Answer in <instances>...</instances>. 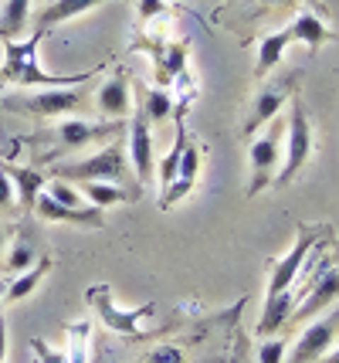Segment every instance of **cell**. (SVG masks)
Returning a JSON list of instances; mask_svg holds the SVG:
<instances>
[{
	"mask_svg": "<svg viewBox=\"0 0 339 363\" xmlns=\"http://www.w3.org/2000/svg\"><path fill=\"white\" fill-rule=\"evenodd\" d=\"M48 38V31L34 28L31 38L14 41L4 38V65H0V85H17V89H68V85H85L88 79H96L102 68L81 72V75H51L38 62V48Z\"/></svg>",
	"mask_w": 339,
	"mask_h": 363,
	"instance_id": "1",
	"label": "cell"
},
{
	"mask_svg": "<svg viewBox=\"0 0 339 363\" xmlns=\"http://www.w3.org/2000/svg\"><path fill=\"white\" fill-rule=\"evenodd\" d=\"M4 106L11 112H24V116H45V119H58V116H71L85 106V92L79 85L68 89H41V92H21V95H4Z\"/></svg>",
	"mask_w": 339,
	"mask_h": 363,
	"instance_id": "2",
	"label": "cell"
},
{
	"mask_svg": "<svg viewBox=\"0 0 339 363\" xmlns=\"http://www.w3.org/2000/svg\"><path fill=\"white\" fill-rule=\"evenodd\" d=\"M312 146H316V140H312V123H309L306 102H302V95H295L289 106V153H285L278 174H275L278 187H289L292 180L299 177V170L306 167V160L312 157Z\"/></svg>",
	"mask_w": 339,
	"mask_h": 363,
	"instance_id": "3",
	"label": "cell"
},
{
	"mask_svg": "<svg viewBox=\"0 0 339 363\" xmlns=\"http://www.w3.org/2000/svg\"><path fill=\"white\" fill-rule=\"evenodd\" d=\"M54 177H58V180H79V184H88V180L122 184V180L130 177V163H126V157H122V143L115 140V143H109L102 153H96V157L54 167Z\"/></svg>",
	"mask_w": 339,
	"mask_h": 363,
	"instance_id": "4",
	"label": "cell"
},
{
	"mask_svg": "<svg viewBox=\"0 0 339 363\" xmlns=\"http://www.w3.org/2000/svg\"><path fill=\"white\" fill-rule=\"evenodd\" d=\"M323 238H326V228H306L289 252L282 255V258H275L272 265H268V289H265V296H278V292H289V289H295V282H299V275H302V265H306L309 252H312Z\"/></svg>",
	"mask_w": 339,
	"mask_h": 363,
	"instance_id": "5",
	"label": "cell"
},
{
	"mask_svg": "<svg viewBox=\"0 0 339 363\" xmlns=\"http://www.w3.org/2000/svg\"><path fill=\"white\" fill-rule=\"evenodd\" d=\"M336 289H339V279H336V269H333V255H329V262H326V255H323L319 265H316L312 285L295 299V309H292L289 323H306V319H316V316H323L326 309H333L336 306Z\"/></svg>",
	"mask_w": 339,
	"mask_h": 363,
	"instance_id": "6",
	"label": "cell"
},
{
	"mask_svg": "<svg viewBox=\"0 0 339 363\" xmlns=\"http://www.w3.org/2000/svg\"><path fill=\"white\" fill-rule=\"evenodd\" d=\"M88 302H92V309L98 313V319L109 326V330L115 333H139V326H143L146 316H153L156 313V306L153 302H146V306H139V309H119L113 299V292L105 289V285H96L92 292H88Z\"/></svg>",
	"mask_w": 339,
	"mask_h": 363,
	"instance_id": "7",
	"label": "cell"
},
{
	"mask_svg": "<svg viewBox=\"0 0 339 363\" xmlns=\"http://www.w3.org/2000/svg\"><path fill=\"white\" fill-rule=\"evenodd\" d=\"M336 306L329 309V316H316L312 326H306V333L299 336V343L292 347V353H285V363H316L326 357V350L336 343Z\"/></svg>",
	"mask_w": 339,
	"mask_h": 363,
	"instance_id": "8",
	"label": "cell"
},
{
	"mask_svg": "<svg viewBox=\"0 0 339 363\" xmlns=\"http://www.w3.org/2000/svg\"><path fill=\"white\" fill-rule=\"evenodd\" d=\"M282 140L275 133H265L248 146V163H251V180H248V197H255L268 187L278 174V163H282Z\"/></svg>",
	"mask_w": 339,
	"mask_h": 363,
	"instance_id": "9",
	"label": "cell"
},
{
	"mask_svg": "<svg viewBox=\"0 0 339 363\" xmlns=\"http://www.w3.org/2000/svg\"><path fill=\"white\" fill-rule=\"evenodd\" d=\"M295 89V79H285V82H272V85H265L258 95H255V102H251V112H248V119H244V136H255L265 123H272L278 109L285 106V99L292 95Z\"/></svg>",
	"mask_w": 339,
	"mask_h": 363,
	"instance_id": "10",
	"label": "cell"
},
{
	"mask_svg": "<svg viewBox=\"0 0 339 363\" xmlns=\"http://www.w3.org/2000/svg\"><path fill=\"white\" fill-rule=\"evenodd\" d=\"M34 211L45 218V221H54V224H75V228H102L105 224V211L102 207H65L58 201H51L48 194L41 190L38 201H34Z\"/></svg>",
	"mask_w": 339,
	"mask_h": 363,
	"instance_id": "11",
	"label": "cell"
},
{
	"mask_svg": "<svg viewBox=\"0 0 339 363\" xmlns=\"http://www.w3.org/2000/svg\"><path fill=\"white\" fill-rule=\"evenodd\" d=\"M130 160L136 170V184L146 187L153 180V136H149V123L143 112H136V119L130 123Z\"/></svg>",
	"mask_w": 339,
	"mask_h": 363,
	"instance_id": "12",
	"label": "cell"
},
{
	"mask_svg": "<svg viewBox=\"0 0 339 363\" xmlns=\"http://www.w3.org/2000/svg\"><path fill=\"white\" fill-rule=\"evenodd\" d=\"M96 109L105 116V119H126L132 109V99H130V79L126 72H115L113 79H105L98 85L96 92Z\"/></svg>",
	"mask_w": 339,
	"mask_h": 363,
	"instance_id": "13",
	"label": "cell"
},
{
	"mask_svg": "<svg viewBox=\"0 0 339 363\" xmlns=\"http://www.w3.org/2000/svg\"><path fill=\"white\" fill-rule=\"evenodd\" d=\"M102 4H109V0H51L48 7L34 17V28L51 31V28H58V24H65V21H75V17L96 11Z\"/></svg>",
	"mask_w": 339,
	"mask_h": 363,
	"instance_id": "14",
	"label": "cell"
},
{
	"mask_svg": "<svg viewBox=\"0 0 339 363\" xmlns=\"http://www.w3.org/2000/svg\"><path fill=\"white\" fill-rule=\"evenodd\" d=\"M292 309H295L292 289L289 292H278V296H265V309H261V319H258V326H255V333L265 340V336H275L278 330H285L292 319Z\"/></svg>",
	"mask_w": 339,
	"mask_h": 363,
	"instance_id": "15",
	"label": "cell"
},
{
	"mask_svg": "<svg viewBox=\"0 0 339 363\" xmlns=\"http://www.w3.org/2000/svg\"><path fill=\"white\" fill-rule=\"evenodd\" d=\"M119 123L113 126H92V123H81V119H65V123H58L54 129V136H58V150H79L85 143L98 140V136H109V133H119Z\"/></svg>",
	"mask_w": 339,
	"mask_h": 363,
	"instance_id": "16",
	"label": "cell"
},
{
	"mask_svg": "<svg viewBox=\"0 0 339 363\" xmlns=\"http://www.w3.org/2000/svg\"><path fill=\"white\" fill-rule=\"evenodd\" d=\"M4 174L11 177V184H14V194H17V204L21 211H34V201H38V194L45 190V174L41 170H34V167H4Z\"/></svg>",
	"mask_w": 339,
	"mask_h": 363,
	"instance_id": "17",
	"label": "cell"
},
{
	"mask_svg": "<svg viewBox=\"0 0 339 363\" xmlns=\"http://www.w3.org/2000/svg\"><path fill=\"white\" fill-rule=\"evenodd\" d=\"M51 269V258L45 255V258H38L31 269H24V272H17L14 275V282L4 289V302H21V299H28L38 285L45 282V275H48Z\"/></svg>",
	"mask_w": 339,
	"mask_h": 363,
	"instance_id": "18",
	"label": "cell"
},
{
	"mask_svg": "<svg viewBox=\"0 0 339 363\" xmlns=\"http://www.w3.org/2000/svg\"><path fill=\"white\" fill-rule=\"evenodd\" d=\"M85 197L92 201V207H113V204H126V201H139V194L143 190L136 187V190H126V187H119V184H109V180H88L85 184Z\"/></svg>",
	"mask_w": 339,
	"mask_h": 363,
	"instance_id": "19",
	"label": "cell"
},
{
	"mask_svg": "<svg viewBox=\"0 0 339 363\" xmlns=\"http://www.w3.org/2000/svg\"><path fill=\"white\" fill-rule=\"evenodd\" d=\"M292 45V34L289 31H275V34H265L258 45V62H255V79H265L272 72L275 65L282 62V55L289 51Z\"/></svg>",
	"mask_w": 339,
	"mask_h": 363,
	"instance_id": "20",
	"label": "cell"
},
{
	"mask_svg": "<svg viewBox=\"0 0 339 363\" xmlns=\"http://www.w3.org/2000/svg\"><path fill=\"white\" fill-rule=\"evenodd\" d=\"M289 34H292V41H302V45L312 48V51L323 45V41H329V38H333V31H326L323 21H319L316 14H309V11H302V14L292 21Z\"/></svg>",
	"mask_w": 339,
	"mask_h": 363,
	"instance_id": "21",
	"label": "cell"
},
{
	"mask_svg": "<svg viewBox=\"0 0 339 363\" xmlns=\"http://www.w3.org/2000/svg\"><path fill=\"white\" fill-rule=\"evenodd\" d=\"M28 11H31V0H4V7H0V38H17L21 31H28Z\"/></svg>",
	"mask_w": 339,
	"mask_h": 363,
	"instance_id": "22",
	"label": "cell"
},
{
	"mask_svg": "<svg viewBox=\"0 0 339 363\" xmlns=\"http://www.w3.org/2000/svg\"><path fill=\"white\" fill-rule=\"evenodd\" d=\"M183 146H187V129H183V119L177 116V140L170 146V153L153 167V177L160 180V187H166L170 180H177V167H180V157H183Z\"/></svg>",
	"mask_w": 339,
	"mask_h": 363,
	"instance_id": "23",
	"label": "cell"
},
{
	"mask_svg": "<svg viewBox=\"0 0 339 363\" xmlns=\"http://www.w3.org/2000/svg\"><path fill=\"white\" fill-rule=\"evenodd\" d=\"M88 336H92V326H88L85 319L68 326V353H65V363H88Z\"/></svg>",
	"mask_w": 339,
	"mask_h": 363,
	"instance_id": "24",
	"label": "cell"
},
{
	"mask_svg": "<svg viewBox=\"0 0 339 363\" xmlns=\"http://www.w3.org/2000/svg\"><path fill=\"white\" fill-rule=\"evenodd\" d=\"M173 109H177L173 99H170V92H163V89H149V92L143 95V106H139V112L146 116V123H163Z\"/></svg>",
	"mask_w": 339,
	"mask_h": 363,
	"instance_id": "25",
	"label": "cell"
},
{
	"mask_svg": "<svg viewBox=\"0 0 339 363\" xmlns=\"http://www.w3.org/2000/svg\"><path fill=\"white\" fill-rule=\"evenodd\" d=\"M34 262H38V252H34L31 238L21 235V238L14 241V245H11V252H7V262H4V269L11 272V275H17V272L31 269Z\"/></svg>",
	"mask_w": 339,
	"mask_h": 363,
	"instance_id": "26",
	"label": "cell"
},
{
	"mask_svg": "<svg viewBox=\"0 0 339 363\" xmlns=\"http://www.w3.org/2000/svg\"><path fill=\"white\" fill-rule=\"evenodd\" d=\"M177 177L180 180H190V184H197V177H200V143H194L190 136H187V146H183Z\"/></svg>",
	"mask_w": 339,
	"mask_h": 363,
	"instance_id": "27",
	"label": "cell"
},
{
	"mask_svg": "<svg viewBox=\"0 0 339 363\" xmlns=\"http://www.w3.org/2000/svg\"><path fill=\"white\" fill-rule=\"evenodd\" d=\"M285 353H289L285 340L265 336V340H261V347H258V363H285Z\"/></svg>",
	"mask_w": 339,
	"mask_h": 363,
	"instance_id": "28",
	"label": "cell"
},
{
	"mask_svg": "<svg viewBox=\"0 0 339 363\" xmlns=\"http://www.w3.org/2000/svg\"><path fill=\"white\" fill-rule=\"evenodd\" d=\"M190 190H194V184H190V180H180V177H177V180H170V184H166V194L160 197V207L166 211V207L180 204V201H183Z\"/></svg>",
	"mask_w": 339,
	"mask_h": 363,
	"instance_id": "29",
	"label": "cell"
},
{
	"mask_svg": "<svg viewBox=\"0 0 339 363\" xmlns=\"http://www.w3.org/2000/svg\"><path fill=\"white\" fill-rule=\"evenodd\" d=\"M143 363H183V350L180 347H156Z\"/></svg>",
	"mask_w": 339,
	"mask_h": 363,
	"instance_id": "30",
	"label": "cell"
},
{
	"mask_svg": "<svg viewBox=\"0 0 339 363\" xmlns=\"http://www.w3.org/2000/svg\"><path fill=\"white\" fill-rule=\"evenodd\" d=\"M31 350L38 353V363H65V353L51 350L45 340H31Z\"/></svg>",
	"mask_w": 339,
	"mask_h": 363,
	"instance_id": "31",
	"label": "cell"
},
{
	"mask_svg": "<svg viewBox=\"0 0 339 363\" xmlns=\"http://www.w3.org/2000/svg\"><path fill=\"white\" fill-rule=\"evenodd\" d=\"M17 194H14V184H11V177L4 174V167H0V211H7V207H14Z\"/></svg>",
	"mask_w": 339,
	"mask_h": 363,
	"instance_id": "32",
	"label": "cell"
},
{
	"mask_svg": "<svg viewBox=\"0 0 339 363\" xmlns=\"http://www.w3.org/2000/svg\"><path fill=\"white\" fill-rule=\"evenodd\" d=\"M166 11V0H139V17L143 21H153Z\"/></svg>",
	"mask_w": 339,
	"mask_h": 363,
	"instance_id": "33",
	"label": "cell"
},
{
	"mask_svg": "<svg viewBox=\"0 0 339 363\" xmlns=\"http://www.w3.org/2000/svg\"><path fill=\"white\" fill-rule=\"evenodd\" d=\"M7 357V326H4V319H0V363Z\"/></svg>",
	"mask_w": 339,
	"mask_h": 363,
	"instance_id": "34",
	"label": "cell"
},
{
	"mask_svg": "<svg viewBox=\"0 0 339 363\" xmlns=\"http://www.w3.org/2000/svg\"><path fill=\"white\" fill-rule=\"evenodd\" d=\"M4 245H7V231L0 228V252H4Z\"/></svg>",
	"mask_w": 339,
	"mask_h": 363,
	"instance_id": "35",
	"label": "cell"
},
{
	"mask_svg": "<svg viewBox=\"0 0 339 363\" xmlns=\"http://www.w3.org/2000/svg\"><path fill=\"white\" fill-rule=\"evenodd\" d=\"M265 4H285V0H265Z\"/></svg>",
	"mask_w": 339,
	"mask_h": 363,
	"instance_id": "36",
	"label": "cell"
},
{
	"mask_svg": "<svg viewBox=\"0 0 339 363\" xmlns=\"http://www.w3.org/2000/svg\"><path fill=\"white\" fill-rule=\"evenodd\" d=\"M0 296H4V282H0ZM0 302H4V299H0Z\"/></svg>",
	"mask_w": 339,
	"mask_h": 363,
	"instance_id": "37",
	"label": "cell"
},
{
	"mask_svg": "<svg viewBox=\"0 0 339 363\" xmlns=\"http://www.w3.org/2000/svg\"><path fill=\"white\" fill-rule=\"evenodd\" d=\"M170 4H177V0H170Z\"/></svg>",
	"mask_w": 339,
	"mask_h": 363,
	"instance_id": "38",
	"label": "cell"
}]
</instances>
